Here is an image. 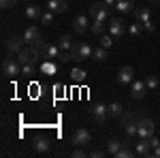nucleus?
I'll use <instances>...</instances> for the list:
<instances>
[{
	"label": "nucleus",
	"instance_id": "a878e982",
	"mask_svg": "<svg viewBox=\"0 0 160 158\" xmlns=\"http://www.w3.org/2000/svg\"><path fill=\"white\" fill-rule=\"evenodd\" d=\"M71 77H73L75 84H83V81H86V71H81V69H75L73 73H71Z\"/></svg>",
	"mask_w": 160,
	"mask_h": 158
},
{
	"label": "nucleus",
	"instance_id": "ea45409f",
	"mask_svg": "<svg viewBox=\"0 0 160 158\" xmlns=\"http://www.w3.org/2000/svg\"><path fill=\"white\" fill-rule=\"evenodd\" d=\"M154 156H156V158H160V145L156 147V150H154Z\"/></svg>",
	"mask_w": 160,
	"mask_h": 158
},
{
	"label": "nucleus",
	"instance_id": "dca6fc26",
	"mask_svg": "<svg viewBox=\"0 0 160 158\" xmlns=\"http://www.w3.org/2000/svg\"><path fill=\"white\" fill-rule=\"evenodd\" d=\"M124 133H126V137H137V133H139V118L126 122L124 124Z\"/></svg>",
	"mask_w": 160,
	"mask_h": 158
},
{
	"label": "nucleus",
	"instance_id": "412c9836",
	"mask_svg": "<svg viewBox=\"0 0 160 158\" xmlns=\"http://www.w3.org/2000/svg\"><path fill=\"white\" fill-rule=\"evenodd\" d=\"M41 15H43V11H41L38 4H30V7L26 9V17H28V19H41Z\"/></svg>",
	"mask_w": 160,
	"mask_h": 158
},
{
	"label": "nucleus",
	"instance_id": "a19ab883",
	"mask_svg": "<svg viewBox=\"0 0 160 158\" xmlns=\"http://www.w3.org/2000/svg\"><path fill=\"white\" fill-rule=\"evenodd\" d=\"M149 4H152V7H158V4H160V0H149Z\"/></svg>",
	"mask_w": 160,
	"mask_h": 158
},
{
	"label": "nucleus",
	"instance_id": "6e6552de",
	"mask_svg": "<svg viewBox=\"0 0 160 158\" xmlns=\"http://www.w3.org/2000/svg\"><path fill=\"white\" fill-rule=\"evenodd\" d=\"M115 81L120 85H130L135 81V71H132V66H122L118 75H115Z\"/></svg>",
	"mask_w": 160,
	"mask_h": 158
},
{
	"label": "nucleus",
	"instance_id": "f257e3e1",
	"mask_svg": "<svg viewBox=\"0 0 160 158\" xmlns=\"http://www.w3.org/2000/svg\"><path fill=\"white\" fill-rule=\"evenodd\" d=\"M92 51H94V49L90 47V43H86V41H75L68 54H71V60L83 62V60H88V58H92Z\"/></svg>",
	"mask_w": 160,
	"mask_h": 158
},
{
	"label": "nucleus",
	"instance_id": "20e7f679",
	"mask_svg": "<svg viewBox=\"0 0 160 158\" xmlns=\"http://www.w3.org/2000/svg\"><path fill=\"white\" fill-rule=\"evenodd\" d=\"M2 75L4 77H17V75H22V64L17 62V58H9V60L2 62Z\"/></svg>",
	"mask_w": 160,
	"mask_h": 158
},
{
	"label": "nucleus",
	"instance_id": "1a4fd4ad",
	"mask_svg": "<svg viewBox=\"0 0 160 158\" xmlns=\"http://www.w3.org/2000/svg\"><path fill=\"white\" fill-rule=\"evenodd\" d=\"M126 30H128V28H126V22H124L122 17H113L109 22V34L113 38H120Z\"/></svg>",
	"mask_w": 160,
	"mask_h": 158
},
{
	"label": "nucleus",
	"instance_id": "6ab92c4d",
	"mask_svg": "<svg viewBox=\"0 0 160 158\" xmlns=\"http://www.w3.org/2000/svg\"><path fill=\"white\" fill-rule=\"evenodd\" d=\"M73 37L71 34H62L60 38H58V47L62 49V51H71V47H73Z\"/></svg>",
	"mask_w": 160,
	"mask_h": 158
},
{
	"label": "nucleus",
	"instance_id": "aec40b11",
	"mask_svg": "<svg viewBox=\"0 0 160 158\" xmlns=\"http://www.w3.org/2000/svg\"><path fill=\"white\" fill-rule=\"evenodd\" d=\"M124 147V141H118V139H109L107 141V154H111V156H115L120 150Z\"/></svg>",
	"mask_w": 160,
	"mask_h": 158
},
{
	"label": "nucleus",
	"instance_id": "4c0bfd02",
	"mask_svg": "<svg viewBox=\"0 0 160 158\" xmlns=\"http://www.w3.org/2000/svg\"><path fill=\"white\" fill-rule=\"evenodd\" d=\"M73 156H75V158H83V156H86V152H83V147H79V145H77V150L73 152Z\"/></svg>",
	"mask_w": 160,
	"mask_h": 158
},
{
	"label": "nucleus",
	"instance_id": "e433bc0d",
	"mask_svg": "<svg viewBox=\"0 0 160 158\" xmlns=\"http://www.w3.org/2000/svg\"><path fill=\"white\" fill-rule=\"evenodd\" d=\"M143 30H145V32H154V30H156V26L152 24V19H149V22H145V24H143Z\"/></svg>",
	"mask_w": 160,
	"mask_h": 158
},
{
	"label": "nucleus",
	"instance_id": "bb28decb",
	"mask_svg": "<svg viewBox=\"0 0 160 158\" xmlns=\"http://www.w3.org/2000/svg\"><path fill=\"white\" fill-rule=\"evenodd\" d=\"M124 111H122V105L120 103H111L109 105V115H113V118H120Z\"/></svg>",
	"mask_w": 160,
	"mask_h": 158
},
{
	"label": "nucleus",
	"instance_id": "c85d7f7f",
	"mask_svg": "<svg viewBox=\"0 0 160 158\" xmlns=\"http://www.w3.org/2000/svg\"><path fill=\"white\" fill-rule=\"evenodd\" d=\"M92 32H94L96 37H102V34H105V22H94V24H92Z\"/></svg>",
	"mask_w": 160,
	"mask_h": 158
},
{
	"label": "nucleus",
	"instance_id": "58836bf2",
	"mask_svg": "<svg viewBox=\"0 0 160 158\" xmlns=\"http://www.w3.org/2000/svg\"><path fill=\"white\" fill-rule=\"evenodd\" d=\"M102 2H105V4L111 9V7H115V2H118V0H102Z\"/></svg>",
	"mask_w": 160,
	"mask_h": 158
},
{
	"label": "nucleus",
	"instance_id": "72a5a7b5",
	"mask_svg": "<svg viewBox=\"0 0 160 158\" xmlns=\"http://www.w3.org/2000/svg\"><path fill=\"white\" fill-rule=\"evenodd\" d=\"M15 4H17V0H0V7H2V9H11Z\"/></svg>",
	"mask_w": 160,
	"mask_h": 158
},
{
	"label": "nucleus",
	"instance_id": "c756f323",
	"mask_svg": "<svg viewBox=\"0 0 160 158\" xmlns=\"http://www.w3.org/2000/svg\"><path fill=\"white\" fill-rule=\"evenodd\" d=\"M53 15H56V13L47 9V11H45L43 15H41V24H45V26H51V22H53Z\"/></svg>",
	"mask_w": 160,
	"mask_h": 158
},
{
	"label": "nucleus",
	"instance_id": "f8f14e48",
	"mask_svg": "<svg viewBox=\"0 0 160 158\" xmlns=\"http://www.w3.org/2000/svg\"><path fill=\"white\" fill-rule=\"evenodd\" d=\"M24 38H26V45H34L38 38H41V30H38L37 26H30V28H26Z\"/></svg>",
	"mask_w": 160,
	"mask_h": 158
},
{
	"label": "nucleus",
	"instance_id": "a211bd4d",
	"mask_svg": "<svg viewBox=\"0 0 160 158\" xmlns=\"http://www.w3.org/2000/svg\"><path fill=\"white\" fill-rule=\"evenodd\" d=\"M135 17H137V22H141V24L149 22V7H137L135 9Z\"/></svg>",
	"mask_w": 160,
	"mask_h": 158
},
{
	"label": "nucleus",
	"instance_id": "c9c22d12",
	"mask_svg": "<svg viewBox=\"0 0 160 158\" xmlns=\"http://www.w3.org/2000/svg\"><path fill=\"white\" fill-rule=\"evenodd\" d=\"M105 154H107V152H102V150H92V152H90V156H92V158H102Z\"/></svg>",
	"mask_w": 160,
	"mask_h": 158
},
{
	"label": "nucleus",
	"instance_id": "2f4dec72",
	"mask_svg": "<svg viewBox=\"0 0 160 158\" xmlns=\"http://www.w3.org/2000/svg\"><path fill=\"white\" fill-rule=\"evenodd\" d=\"M34 71H37V66L34 64H22V75H34Z\"/></svg>",
	"mask_w": 160,
	"mask_h": 158
},
{
	"label": "nucleus",
	"instance_id": "7ed1b4c3",
	"mask_svg": "<svg viewBox=\"0 0 160 158\" xmlns=\"http://www.w3.org/2000/svg\"><path fill=\"white\" fill-rule=\"evenodd\" d=\"M38 56H41V51H38L34 45H28V47H24L17 54V62H19V64H37Z\"/></svg>",
	"mask_w": 160,
	"mask_h": 158
},
{
	"label": "nucleus",
	"instance_id": "7c9ffc66",
	"mask_svg": "<svg viewBox=\"0 0 160 158\" xmlns=\"http://www.w3.org/2000/svg\"><path fill=\"white\" fill-rule=\"evenodd\" d=\"M98 45H102L105 49H109L111 45H113V37H111V34H102V37L98 38Z\"/></svg>",
	"mask_w": 160,
	"mask_h": 158
},
{
	"label": "nucleus",
	"instance_id": "0eeeda50",
	"mask_svg": "<svg viewBox=\"0 0 160 158\" xmlns=\"http://www.w3.org/2000/svg\"><path fill=\"white\" fill-rule=\"evenodd\" d=\"M24 45H26V38H24V34L22 37H9L7 38V51L11 54V56H17L22 49H24Z\"/></svg>",
	"mask_w": 160,
	"mask_h": 158
},
{
	"label": "nucleus",
	"instance_id": "b1692460",
	"mask_svg": "<svg viewBox=\"0 0 160 158\" xmlns=\"http://www.w3.org/2000/svg\"><path fill=\"white\" fill-rule=\"evenodd\" d=\"M132 156V150H130V143H128V139L124 141V147L115 154V158H130Z\"/></svg>",
	"mask_w": 160,
	"mask_h": 158
},
{
	"label": "nucleus",
	"instance_id": "5701e85b",
	"mask_svg": "<svg viewBox=\"0 0 160 158\" xmlns=\"http://www.w3.org/2000/svg\"><path fill=\"white\" fill-rule=\"evenodd\" d=\"M92 60H96V62H105V60H107V49L102 47V45H98V47L92 51Z\"/></svg>",
	"mask_w": 160,
	"mask_h": 158
},
{
	"label": "nucleus",
	"instance_id": "2eb2a0df",
	"mask_svg": "<svg viewBox=\"0 0 160 158\" xmlns=\"http://www.w3.org/2000/svg\"><path fill=\"white\" fill-rule=\"evenodd\" d=\"M152 150H154V147L149 145V139H141V141L137 143V147H135V152L139 154V156H143V158L149 156V154H154Z\"/></svg>",
	"mask_w": 160,
	"mask_h": 158
},
{
	"label": "nucleus",
	"instance_id": "473e14b6",
	"mask_svg": "<svg viewBox=\"0 0 160 158\" xmlns=\"http://www.w3.org/2000/svg\"><path fill=\"white\" fill-rule=\"evenodd\" d=\"M137 118V113H132V111H124L122 115H120V120H122V126L126 124V122H130V120H135Z\"/></svg>",
	"mask_w": 160,
	"mask_h": 158
},
{
	"label": "nucleus",
	"instance_id": "f03ea898",
	"mask_svg": "<svg viewBox=\"0 0 160 158\" xmlns=\"http://www.w3.org/2000/svg\"><path fill=\"white\" fill-rule=\"evenodd\" d=\"M90 17L94 19V22H107L109 19V7L105 4V2H94V4H90Z\"/></svg>",
	"mask_w": 160,
	"mask_h": 158
},
{
	"label": "nucleus",
	"instance_id": "423d86ee",
	"mask_svg": "<svg viewBox=\"0 0 160 158\" xmlns=\"http://www.w3.org/2000/svg\"><path fill=\"white\" fill-rule=\"evenodd\" d=\"M90 141H92V135H90L88 128H77L73 133V137H71V143H73V145H79V147L88 145Z\"/></svg>",
	"mask_w": 160,
	"mask_h": 158
},
{
	"label": "nucleus",
	"instance_id": "ddd939ff",
	"mask_svg": "<svg viewBox=\"0 0 160 158\" xmlns=\"http://www.w3.org/2000/svg\"><path fill=\"white\" fill-rule=\"evenodd\" d=\"M88 30V17L86 15H77L73 19V32H77V34H83Z\"/></svg>",
	"mask_w": 160,
	"mask_h": 158
},
{
	"label": "nucleus",
	"instance_id": "f3484780",
	"mask_svg": "<svg viewBox=\"0 0 160 158\" xmlns=\"http://www.w3.org/2000/svg\"><path fill=\"white\" fill-rule=\"evenodd\" d=\"M132 7H135V0H118V2H115V9L122 13V15L132 13Z\"/></svg>",
	"mask_w": 160,
	"mask_h": 158
},
{
	"label": "nucleus",
	"instance_id": "4be33fe9",
	"mask_svg": "<svg viewBox=\"0 0 160 158\" xmlns=\"http://www.w3.org/2000/svg\"><path fill=\"white\" fill-rule=\"evenodd\" d=\"M34 150H37L38 154H47V152H49V141L43 139V137L37 139V141H34Z\"/></svg>",
	"mask_w": 160,
	"mask_h": 158
},
{
	"label": "nucleus",
	"instance_id": "39448f33",
	"mask_svg": "<svg viewBox=\"0 0 160 158\" xmlns=\"http://www.w3.org/2000/svg\"><path fill=\"white\" fill-rule=\"evenodd\" d=\"M154 135V122H152V118H139V133H137V137L139 139H149Z\"/></svg>",
	"mask_w": 160,
	"mask_h": 158
},
{
	"label": "nucleus",
	"instance_id": "cd10ccee",
	"mask_svg": "<svg viewBox=\"0 0 160 158\" xmlns=\"http://www.w3.org/2000/svg\"><path fill=\"white\" fill-rule=\"evenodd\" d=\"M143 81L148 85V90H156V88H158V77H156V75H148Z\"/></svg>",
	"mask_w": 160,
	"mask_h": 158
},
{
	"label": "nucleus",
	"instance_id": "9d476101",
	"mask_svg": "<svg viewBox=\"0 0 160 158\" xmlns=\"http://www.w3.org/2000/svg\"><path fill=\"white\" fill-rule=\"evenodd\" d=\"M92 115H94L96 122H105L107 115H109V105H102V103L94 105V107H92Z\"/></svg>",
	"mask_w": 160,
	"mask_h": 158
},
{
	"label": "nucleus",
	"instance_id": "f704fd0d",
	"mask_svg": "<svg viewBox=\"0 0 160 158\" xmlns=\"http://www.w3.org/2000/svg\"><path fill=\"white\" fill-rule=\"evenodd\" d=\"M149 145L154 147V150H156V147L160 145V139H158V137H156V135H152V137H149Z\"/></svg>",
	"mask_w": 160,
	"mask_h": 158
},
{
	"label": "nucleus",
	"instance_id": "79ce46f5",
	"mask_svg": "<svg viewBox=\"0 0 160 158\" xmlns=\"http://www.w3.org/2000/svg\"><path fill=\"white\" fill-rule=\"evenodd\" d=\"M158 96H160V94H158Z\"/></svg>",
	"mask_w": 160,
	"mask_h": 158
},
{
	"label": "nucleus",
	"instance_id": "9b49d317",
	"mask_svg": "<svg viewBox=\"0 0 160 158\" xmlns=\"http://www.w3.org/2000/svg\"><path fill=\"white\" fill-rule=\"evenodd\" d=\"M132 90H130V94H132V98H137V100H141V98L145 96V92H148V85H145V81H132Z\"/></svg>",
	"mask_w": 160,
	"mask_h": 158
},
{
	"label": "nucleus",
	"instance_id": "393cba45",
	"mask_svg": "<svg viewBox=\"0 0 160 158\" xmlns=\"http://www.w3.org/2000/svg\"><path fill=\"white\" fill-rule=\"evenodd\" d=\"M141 32H143V24H141V22L128 26V34H130V37H141Z\"/></svg>",
	"mask_w": 160,
	"mask_h": 158
},
{
	"label": "nucleus",
	"instance_id": "4468645a",
	"mask_svg": "<svg viewBox=\"0 0 160 158\" xmlns=\"http://www.w3.org/2000/svg\"><path fill=\"white\" fill-rule=\"evenodd\" d=\"M47 9L53 13H66L68 4H66V0H47Z\"/></svg>",
	"mask_w": 160,
	"mask_h": 158
}]
</instances>
